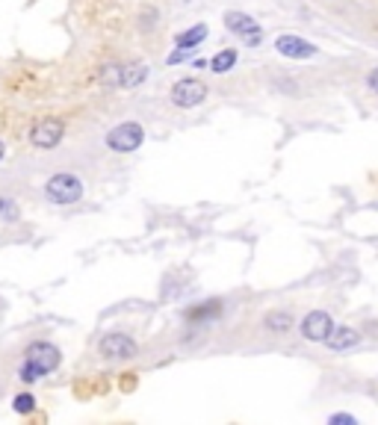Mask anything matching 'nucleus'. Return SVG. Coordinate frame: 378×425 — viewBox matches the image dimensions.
Listing matches in <instances>:
<instances>
[{"label":"nucleus","mask_w":378,"mask_h":425,"mask_svg":"<svg viewBox=\"0 0 378 425\" xmlns=\"http://www.w3.org/2000/svg\"><path fill=\"white\" fill-rule=\"evenodd\" d=\"M59 360H62V355H59V348L54 343H45V340L30 343L27 352H24V364L18 369V378L24 384H33V381H39L42 375L54 372L59 366Z\"/></svg>","instance_id":"1"},{"label":"nucleus","mask_w":378,"mask_h":425,"mask_svg":"<svg viewBox=\"0 0 378 425\" xmlns=\"http://www.w3.org/2000/svg\"><path fill=\"white\" fill-rule=\"evenodd\" d=\"M45 198L50 204H59V207H68V204H77L83 198V180L77 174H68V171H59L54 174L47 183H45Z\"/></svg>","instance_id":"2"},{"label":"nucleus","mask_w":378,"mask_h":425,"mask_svg":"<svg viewBox=\"0 0 378 425\" xmlns=\"http://www.w3.org/2000/svg\"><path fill=\"white\" fill-rule=\"evenodd\" d=\"M107 148L109 151H119V154H130L136 148H142L145 142V128L139 121H121L116 124L109 133H107Z\"/></svg>","instance_id":"3"},{"label":"nucleus","mask_w":378,"mask_h":425,"mask_svg":"<svg viewBox=\"0 0 378 425\" xmlns=\"http://www.w3.org/2000/svg\"><path fill=\"white\" fill-rule=\"evenodd\" d=\"M66 136V121L54 118V116H45V118H36L33 128H30V145L33 148H42V151H54V148L62 142Z\"/></svg>","instance_id":"4"},{"label":"nucleus","mask_w":378,"mask_h":425,"mask_svg":"<svg viewBox=\"0 0 378 425\" xmlns=\"http://www.w3.org/2000/svg\"><path fill=\"white\" fill-rule=\"evenodd\" d=\"M207 95H210L207 83L198 80V77H181L178 83L172 86V92H169L172 104L181 107V109H192V107H198V104H204Z\"/></svg>","instance_id":"5"},{"label":"nucleus","mask_w":378,"mask_h":425,"mask_svg":"<svg viewBox=\"0 0 378 425\" xmlns=\"http://www.w3.org/2000/svg\"><path fill=\"white\" fill-rule=\"evenodd\" d=\"M98 352H100V357H107V360H130V357L139 355V346H136V340L128 337V334L109 331V334L100 337Z\"/></svg>","instance_id":"6"},{"label":"nucleus","mask_w":378,"mask_h":425,"mask_svg":"<svg viewBox=\"0 0 378 425\" xmlns=\"http://www.w3.org/2000/svg\"><path fill=\"white\" fill-rule=\"evenodd\" d=\"M225 27H228L231 33H236L239 39H243L245 45H251V47H257L260 42H263V30H260V24L251 18V15H245V12H225Z\"/></svg>","instance_id":"7"},{"label":"nucleus","mask_w":378,"mask_h":425,"mask_svg":"<svg viewBox=\"0 0 378 425\" xmlns=\"http://www.w3.org/2000/svg\"><path fill=\"white\" fill-rule=\"evenodd\" d=\"M275 51H278L281 56L287 59H313L319 54V47L308 42V39H301V36H293V33H284L275 39Z\"/></svg>","instance_id":"8"},{"label":"nucleus","mask_w":378,"mask_h":425,"mask_svg":"<svg viewBox=\"0 0 378 425\" xmlns=\"http://www.w3.org/2000/svg\"><path fill=\"white\" fill-rule=\"evenodd\" d=\"M301 337L305 340H310V343H325L328 340V334H331V328H334V322H331V316L325 314V310H310V314L301 319Z\"/></svg>","instance_id":"9"},{"label":"nucleus","mask_w":378,"mask_h":425,"mask_svg":"<svg viewBox=\"0 0 378 425\" xmlns=\"http://www.w3.org/2000/svg\"><path fill=\"white\" fill-rule=\"evenodd\" d=\"M361 343V334L355 328H349V325H340V328H331L328 340L325 346L331 348V352H346V348H355Z\"/></svg>","instance_id":"10"},{"label":"nucleus","mask_w":378,"mask_h":425,"mask_svg":"<svg viewBox=\"0 0 378 425\" xmlns=\"http://www.w3.org/2000/svg\"><path fill=\"white\" fill-rule=\"evenodd\" d=\"M148 65L145 62H124L121 65V89H136L139 83L148 80Z\"/></svg>","instance_id":"11"},{"label":"nucleus","mask_w":378,"mask_h":425,"mask_svg":"<svg viewBox=\"0 0 378 425\" xmlns=\"http://www.w3.org/2000/svg\"><path fill=\"white\" fill-rule=\"evenodd\" d=\"M204 39H207V27H204V24H195L192 30L181 33V36H178V42H174V45H178V51H189V54H192L195 47H198L201 42H204Z\"/></svg>","instance_id":"12"},{"label":"nucleus","mask_w":378,"mask_h":425,"mask_svg":"<svg viewBox=\"0 0 378 425\" xmlns=\"http://www.w3.org/2000/svg\"><path fill=\"white\" fill-rule=\"evenodd\" d=\"M263 325H266V331H272V334H287V331H293L296 319L289 316L287 310H272V314H266V319H263Z\"/></svg>","instance_id":"13"},{"label":"nucleus","mask_w":378,"mask_h":425,"mask_svg":"<svg viewBox=\"0 0 378 425\" xmlns=\"http://www.w3.org/2000/svg\"><path fill=\"white\" fill-rule=\"evenodd\" d=\"M236 51H234V47H225V51H219L216 56H213L210 59V71L213 74H228L234 65H236Z\"/></svg>","instance_id":"14"},{"label":"nucleus","mask_w":378,"mask_h":425,"mask_svg":"<svg viewBox=\"0 0 378 425\" xmlns=\"http://www.w3.org/2000/svg\"><path fill=\"white\" fill-rule=\"evenodd\" d=\"M98 83L109 86V89H119L121 86V65H104L98 71Z\"/></svg>","instance_id":"15"},{"label":"nucleus","mask_w":378,"mask_h":425,"mask_svg":"<svg viewBox=\"0 0 378 425\" xmlns=\"http://www.w3.org/2000/svg\"><path fill=\"white\" fill-rule=\"evenodd\" d=\"M18 204L15 201H12V198H3V195H0V219H3V222H18Z\"/></svg>","instance_id":"16"},{"label":"nucleus","mask_w":378,"mask_h":425,"mask_svg":"<svg viewBox=\"0 0 378 425\" xmlns=\"http://www.w3.org/2000/svg\"><path fill=\"white\" fill-rule=\"evenodd\" d=\"M33 408H36V399L30 393H18L15 396V410H18V414H30Z\"/></svg>","instance_id":"17"},{"label":"nucleus","mask_w":378,"mask_h":425,"mask_svg":"<svg viewBox=\"0 0 378 425\" xmlns=\"http://www.w3.org/2000/svg\"><path fill=\"white\" fill-rule=\"evenodd\" d=\"M328 422H331V425H340V422H346V425H355L358 419H355V417H351V414H334V417H331Z\"/></svg>","instance_id":"18"},{"label":"nucleus","mask_w":378,"mask_h":425,"mask_svg":"<svg viewBox=\"0 0 378 425\" xmlns=\"http://www.w3.org/2000/svg\"><path fill=\"white\" fill-rule=\"evenodd\" d=\"M367 86H370V89L378 95V68H372L370 71V77H367Z\"/></svg>","instance_id":"19"},{"label":"nucleus","mask_w":378,"mask_h":425,"mask_svg":"<svg viewBox=\"0 0 378 425\" xmlns=\"http://www.w3.org/2000/svg\"><path fill=\"white\" fill-rule=\"evenodd\" d=\"M3 154H6V145H3V139H0V160H3Z\"/></svg>","instance_id":"20"}]
</instances>
